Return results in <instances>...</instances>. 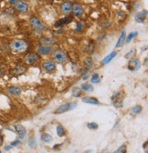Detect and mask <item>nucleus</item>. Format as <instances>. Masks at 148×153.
Returning <instances> with one entry per match:
<instances>
[{"label": "nucleus", "mask_w": 148, "mask_h": 153, "mask_svg": "<svg viewBox=\"0 0 148 153\" xmlns=\"http://www.w3.org/2000/svg\"><path fill=\"white\" fill-rule=\"evenodd\" d=\"M28 48V43L23 39H16L11 44V48L16 53L25 52Z\"/></svg>", "instance_id": "obj_1"}, {"label": "nucleus", "mask_w": 148, "mask_h": 153, "mask_svg": "<svg viewBox=\"0 0 148 153\" xmlns=\"http://www.w3.org/2000/svg\"><path fill=\"white\" fill-rule=\"evenodd\" d=\"M29 24L32 27V28H34L37 31L41 32V31H44L46 29L45 25L40 20L39 18H37L36 16H31L29 18Z\"/></svg>", "instance_id": "obj_2"}, {"label": "nucleus", "mask_w": 148, "mask_h": 153, "mask_svg": "<svg viewBox=\"0 0 148 153\" xmlns=\"http://www.w3.org/2000/svg\"><path fill=\"white\" fill-rule=\"evenodd\" d=\"M77 103L76 102H69V103H65L61 106H60L56 110L54 111V114H61V113H65L67 111L72 110L76 108Z\"/></svg>", "instance_id": "obj_3"}, {"label": "nucleus", "mask_w": 148, "mask_h": 153, "mask_svg": "<svg viewBox=\"0 0 148 153\" xmlns=\"http://www.w3.org/2000/svg\"><path fill=\"white\" fill-rule=\"evenodd\" d=\"M112 101L114 105L115 108H121L123 107V94L122 93V91L120 92H116L115 94L113 95L112 97Z\"/></svg>", "instance_id": "obj_4"}, {"label": "nucleus", "mask_w": 148, "mask_h": 153, "mask_svg": "<svg viewBox=\"0 0 148 153\" xmlns=\"http://www.w3.org/2000/svg\"><path fill=\"white\" fill-rule=\"evenodd\" d=\"M54 59L56 60L58 63L60 64H63L67 61L68 59V56L66 55L65 52H63L62 50H57L54 52Z\"/></svg>", "instance_id": "obj_5"}, {"label": "nucleus", "mask_w": 148, "mask_h": 153, "mask_svg": "<svg viewBox=\"0 0 148 153\" xmlns=\"http://www.w3.org/2000/svg\"><path fill=\"white\" fill-rule=\"evenodd\" d=\"M16 7V9L17 11H19L21 13H28V10H29V7H28V4L23 0H18L17 3L15 5Z\"/></svg>", "instance_id": "obj_6"}, {"label": "nucleus", "mask_w": 148, "mask_h": 153, "mask_svg": "<svg viewBox=\"0 0 148 153\" xmlns=\"http://www.w3.org/2000/svg\"><path fill=\"white\" fill-rule=\"evenodd\" d=\"M141 67V64H140V60L138 59H132L129 60L128 62V69L131 70V71H135L137 69H139Z\"/></svg>", "instance_id": "obj_7"}, {"label": "nucleus", "mask_w": 148, "mask_h": 153, "mask_svg": "<svg viewBox=\"0 0 148 153\" xmlns=\"http://www.w3.org/2000/svg\"><path fill=\"white\" fill-rule=\"evenodd\" d=\"M71 12L74 14V16H76L77 17H81L84 14V9H83V7L80 4L76 3V4L72 5Z\"/></svg>", "instance_id": "obj_8"}, {"label": "nucleus", "mask_w": 148, "mask_h": 153, "mask_svg": "<svg viewBox=\"0 0 148 153\" xmlns=\"http://www.w3.org/2000/svg\"><path fill=\"white\" fill-rule=\"evenodd\" d=\"M37 52H38L40 55H49L50 54L51 52H53V48L52 46H40L38 48V49H37Z\"/></svg>", "instance_id": "obj_9"}, {"label": "nucleus", "mask_w": 148, "mask_h": 153, "mask_svg": "<svg viewBox=\"0 0 148 153\" xmlns=\"http://www.w3.org/2000/svg\"><path fill=\"white\" fill-rule=\"evenodd\" d=\"M146 16H147V11L146 10L139 11L135 15V21L137 23H144L146 19Z\"/></svg>", "instance_id": "obj_10"}, {"label": "nucleus", "mask_w": 148, "mask_h": 153, "mask_svg": "<svg viewBox=\"0 0 148 153\" xmlns=\"http://www.w3.org/2000/svg\"><path fill=\"white\" fill-rule=\"evenodd\" d=\"M15 130L17 133V135H18V137H19V139L22 140V139L25 138L27 130H26V128L22 125H16L15 126Z\"/></svg>", "instance_id": "obj_11"}, {"label": "nucleus", "mask_w": 148, "mask_h": 153, "mask_svg": "<svg viewBox=\"0 0 148 153\" xmlns=\"http://www.w3.org/2000/svg\"><path fill=\"white\" fill-rule=\"evenodd\" d=\"M38 60H39V56H38V55L35 54V53H30L26 57V62L28 65H33Z\"/></svg>", "instance_id": "obj_12"}, {"label": "nucleus", "mask_w": 148, "mask_h": 153, "mask_svg": "<svg viewBox=\"0 0 148 153\" xmlns=\"http://www.w3.org/2000/svg\"><path fill=\"white\" fill-rule=\"evenodd\" d=\"M125 38H126V32H125V29H123L122 31V34L120 35L118 40H117V43L115 45V48H122L124 44H125Z\"/></svg>", "instance_id": "obj_13"}, {"label": "nucleus", "mask_w": 148, "mask_h": 153, "mask_svg": "<svg viewBox=\"0 0 148 153\" xmlns=\"http://www.w3.org/2000/svg\"><path fill=\"white\" fill-rule=\"evenodd\" d=\"M72 20H73V17L70 16H66L65 18H63V19H61V20H59L58 22H56L55 23V27H62V26H64V25H66V24H69V23H70V22H72Z\"/></svg>", "instance_id": "obj_14"}, {"label": "nucleus", "mask_w": 148, "mask_h": 153, "mask_svg": "<svg viewBox=\"0 0 148 153\" xmlns=\"http://www.w3.org/2000/svg\"><path fill=\"white\" fill-rule=\"evenodd\" d=\"M42 66L43 68L48 72H53L56 70V64L52 61H45Z\"/></svg>", "instance_id": "obj_15"}, {"label": "nucleus", "mask_w": 148, "mask_h": 153, "mask_svg": "<svg viewBox=\"0 0 148 153\" xmlns=\"http://www.w3.org/2000/svg\"><path fill=\"white\" fill-rule=\"evenodd\" d=\"M40 42L44 46H52L54 44H56L57 40L54 37H42L40 38Z\"/></svg>", "instance_id": "obj_16"}, {"label": "nucleus", "mask_w": 148, "mask_h": 153, "mask_svg": "<svg viewBox=\"0 0 148 153\" xmlns=\"http://www.w3.org/2000/svg\"><path fill=\"white\" fill-rule=\"evenodd\" d=\"M7 91L9 94L13 95V96H19L22 92L21 88L19 87H16V86H10L7 88Z\"/></svg>", "instance_id": "obj_17"}, {"label": "nucleus", "mask_w": 148, "mask_h": 153, "mask_svg": "<svg viewBox=\"0 0 148 153\" xmlns=\"http://www.w3.org/2000/svg\"><path fill=\"white\" fill-rule=\"evenodd\" d=\"M71 8H72V5L70 2H64L61 5V12L64 15H69L71 12Z\"/></svg>", "instance_id": "obj_18"}, {"label": "nucleus", "mask_w": 148, "mask_h": 153, "mask_svg": "<svg viewBox=\"0 0 148 153\" xmlns=\"http://www.w3.org/2000/svg\"><path fill=\"white\" fill-rule=\"evenodd\" d=\"M116 55H117V52L116 51H113L112 53H110L109 55H107L105 57H104V59H102V64L103 65H107V64H109L111 61H112L114 59V57L116 56Z\"/></svg>", "instance_id": "obj_19"}, {"label": "nucleus", "mask_w": 148, "mask_h": 153, "mask_svg": "<svg viewBox=\"0 0 148 153\" xmlns=\"http://www.w3.org/2000/svg\"><path fill=\"white\" fill-rule=\"evenodd\" d=\"M82 102L87 103V104H91V105H99L100 101L96 98H92V97H85L82 99Z\"/></svg>", "instance_id": "obj_20"}, {"label": "nucleus", "mask_w": 148, "mask_h": 153, "mask_svg": "<svg viewBox=\"0 0 148 153\" xmlns=\"http://www.w3.org/2000/svg\"><path fill=\"white\" fill-rule=\"evenodd\" d=\"M81 89H82L83 91H86V92H92L93 91V87H92V85L89 84V83H84V84H81Z\"/></svg>", "instance_id": "obj_21"}, {"label": "nucleus", "mask_w": 148, "mask_h": 153, "mask_svg": "<svg viewBox=\"0 0 148 153\" xmlns=\"http://www.w3.org/2000/svg\"><path fill=\"white\" fill-rule=\"evenodd\" d=\"M56 130H57V135H58L59 137H61V138H62V137H64V136L66 135L65 129H64L63 126H61V125H58Z\"/></svg>", "instance_id": "obj_22"}, {"label": "nucleus", "mask_w": 148, "mask_h": 153, "mask_svg": "<svg viewBox=\"0 0 148 153\" xmlns=\"http://www.w3.org/2000/svg\"><path fill=\"white\" fill-rule=\"evenodd\" d=\"M90 81H91V83H93V84L100 83V81H101L100 75L98 73H93L91 76V78H90Z\"/></svg>", "instance_id": "obj_23"}, {"label": "nucleus", "mask_w": 148, "mask_h": 153, "mask_svg": "<svg viewBox=\"0 0 148 153\" xmlns=\"http://www.w3.org/2000/svg\"><path fill=\"white\" fill-rule=\"evenodd\" d=\"M71 95L75 98L80 97V96L81 95V89L78 87H74L71 90Z\"/></svg>", "instance_id": "obj_24"}, {"label": "nucleus", "mask_w": 148, "mask_h": 153, "mask_svg": "<svg viewBox=\"0 0 148 153\" xmlns=\"http://www.w3.org/2000/svg\"><path fill=\"white\" fill-rule=\"evenodd\" d=\"M138 36V32L137 31H135V32H131V33H129L128 36L125 38V43H130L132 41L133 38H135V36Z\"/></svg>", "instance_id": "obj_25"}, {"label": "nucleus", "mask_w": 148, "mask_h": 153, "mask_svg": "<svg viewBox=\"0 0 148 153\" xmlns=\"http://www.w3.org/2000/svg\"><path fill=\"white\" fill-rule=\"evenodd\" d=\"M84 64H85V67L89 69H90L92 67H93V60H92V59L90 56L89 57H86L85 60H84Z\"/></svg>", "instance_id": "obj_26"}, {"label": "nucleus", "mask_w": 148, "mask_h": 153, "mask_svg": "<svg viewBox=\"0 0 148 153\" xmlns=\"http://www.w3.org/2000/svg\"><path fill=\"white\" fill-rule=\"evenodd\" d=\"M135 55H136V49L135 48H133L131 49L129 52H127L124 56V57L126 59H132L133 57L135 56Z\"/></svg>", "instance_id": "obj_27"}, {"label": "nucleus", "mask_w": 148, "mask_h": 153, "mask_svg": "<svg viewBox=\"0 0 148 153\" xmlns=\"http://www.w3.org/2000/svg\"><path fill=\"white\" fill-rule=\"evenodd\" d=\"M41 140L42 141L46 142V143H49L53 140V138L49 135V134H47V133H44L42 134V136H41Z\"/></svg>", "instance_id": "obj_28"}, {"label": "nucleus", "mask_w": 148, "mask_h": 153, "mask_svg": "<svg viewBox=\"0 0 148 153\" xmlns=\"http://www.w3.org/2000/svg\"><path fill=\"white\" fill-rule=\"evenodd\" d=\"M142 110H143V108L141 106H139V105H136L132 108V113L134 115H136V114H139Z\"/></svg>", "instance_id": "obj_29"}, {"label": "nucleus", "mask_w": 148, "mask_h": 153, "mask_svg": "<svg viewBox=\"0 0 148 153\" xmlns=\"http://www.w3.org/2000/svg\"><path fill=\"white\" fill-rule=\"evenodd\" d=\"M126 150H127V147H126L125 144H123V145H122L121 147H119L118 149L115 150L114 153H126Z\"/></svg>", "instance_id": "obj_30"}, {"label": "nucleus", "mask_w": 148, "mask_h": 153, "mask_svg": "<svg viewBox=\"0 0 148 153\" xmlns=\"http://www.w3.org/2000/svg\"><path fill=\"white\" fill-rule=\"evenodd\" d=\"M87 127L90 129H97L98 128V124L95 123V122H90V123L87 124Z\"/></svg>", "instance_id": "obj_31"}, {"label": "nucleus", "mask_w": 148, "mask_h": 153, "mask_svg": "<svg viewBox=\"0 0 148 153\" xmlns=\"http://www.w3.org/2000/svg\"><path fill=\"white\" fill-rule=\"evenodd\" d=\"M84 24H83V22H79L78 24H77V27H76V29H75V31L76 32H78V33H80L82 29H83V27H84V26H83Z\"/></svg>", "instance_id": "obj_32"}, {"label": "nucleus", "mask_w": 148, "mask_h": 153, "mask_svg": "<svg viewBox=\"0 0 148 153\" xmlns=\"http://www.w3.org/2000/svg\"><path fill=\"white\" fill-rule=\"evenodd\" d=\"M20 143H21V142H20L19 140H14L13 142H11L10 146H11V147H16V146H18Z\"/></svg>", "instance_id": "obj_33"}, {"label": "nucleus", "mask_w": 148, "mask_h": 153, "mask_svg": "<svg viewBox=\"0 0 148 153\" xmlns=\"http://www.w3.org/2000/svg\"><path fill=\"white\" fill-rule=\"evenodd\" d=\"M36 140H29V146L31 147V148H34V147H36Z\"/></svg>", "instance_id": "obj_34"}, {"label": "nucleus", "mask_w": 148, "mask_h": 153, "mask_svg": "<svg viewBox=\"0 0 148 153\" xmlns=\"http://www.w3.org/2000/svg\"><path fill=\"white\" fill-rule=\"evenodd\" d=\"M17 1H18V0H7L8 4L11 5V6H15L17 3Z\"/></svg>", "instance_id": "obj_35"}, {"label": "nucleus", "mask_w": 148, "mask_h": 153, "mask_svg": "<svg viewBox=\"0 0 148 153\" xmlns=\"http://www.w3.org/2000/svg\"><path fill=\"white\" fill-rule=\"evenodd\" d=\"M147 142H144V145L143 146L144 147V151H145V153H147Z\"/></svg>", "instance_id": "obj_36"}, {"label": "nucleus", "mask_w": 148, "mask_h": 153, "mask_svg": "<svg viewBox=\"0 0 148 153\" xmlns=\"http://www.w3.org/2000/svg\"><path fill=\"white\" fill-rule=\"evenodd\" d=\"M82 153H92V149H86V150L83 151Z\"/></svg>", "instance_id": "obj_37"}, {"label": "nucleus", "mask_w": 148, "mask_h": 153, "mask_svg": "<svg viewBox=\"0 0 148 153\" xmlns=\"http://www.w3.org/2000/svg\"><path fill=\"white\" fill-rule=\"evenodd\" d=\"M11 148H12L11 146H6V147H5V149H6L7 151H8V150L11 149Z\"/></svg>", "instance_id": "obj_38"}, {"label": "nucleus", "mask_w": 148, "mask_h": 153, "mask_svg": "<svg viewBox=\"0 0 148 153\" xmlns=\"http://www.w3.org/2000/svg\"><path fill=\"white\" fill-rule=\"evenodd\" d=\"M74 1H76V0H67V2H70V3L74 2Z\"/></svg>", "instance_id": "obj_39"}, {"label": "nucleus", "mask_w": 148, "mask_h": 153, "mask_svg": "<svg viewBox=\"0 0 148 153\" xmlns=\"http://www.w3.org/2000/svg\"><path fill=\"white\" fill-rule=\"evenodd\" d=\"M88 79V76H87V75L83 76V79H84V80H85V79Z\"/></svg>", "instance_id": "obj_40"}, {"label": "nucleus", "mask_w": 148, "mask_h": 153, "mask_svg": "<svg viewBox=\"0 0 148 153\" xmlns=\"http://www.w3.org/2000/svg\"><path fill=\"white\" fill-rule=\"evenodd\" d=\"M2 76V70H1V68H0V76Z\"/></svg>", "instance_id": "obj_41"}, {"label": "nucleus", "mask_w": 148, "mask_h": 153, "mask_svg": "<svg viewBox=\"0 0 148 153\" xmlns=\"http://www.w3.org/2000/svg\"><path fill=\"white\" fill-rule=\"evenodd\" d=\"M0 153H2V151H1V150H0Z\"/></svg>", "instance_id": "obj_42"}, {"label": "nucleus", "mask_w": 148, "mask_h": 153, "mask_svg": "<svg viewBox=\"0 0 148 153\" xmlns=\"http://www.w3.org/2000/svg\"><path fill=\"white\" fill-rule=\"evenodd\" d=\"M49 1H51V0H49Z\"/></svg>", "instance_id": "obj_43"}]
</instances>
